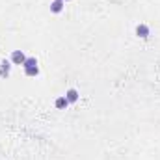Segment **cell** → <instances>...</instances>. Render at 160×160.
Here are the masks:
<instances>
[{"label":"cell","instance_id":"1","mask_svg":"<svg viewBox=\"0 0 160 160\" xmlns=\"http://www.w3.org/2000/svg\"><path fill=\"white\" fill-rule=\"evenodd\" d=\"M9 62H11L13 65H22V63L26 62V56H24L22 50H13L11 56H9Z\"/></svg>","mask_w":160,"mask_h":160},{"label":"cell","instance_id":"2","mask_svg":"<svg viewBox=\"0 0 160 160\" xmlns=\"http://www.w3.org/2000/svg\"><path fill=\"white\" fill-rule=\"evenodd\" d=\"M136 36H138V38H142V39H147V38L151 36V28H149L145 22H142V24H138V26H136Z\"/></svg>","mask_w":160,"mask_h":160},{"label":"cell","instance_id":"3","mask_svg":"<svg viewBox=\"0 0 160 160\" xmlns=\"http://www.w3.org/2000/svg\"><path fill=\"white\" fill-rule=\"evenodd\" d=\"M65 99L69 101V104H75V102H78L80 99V93L75 89V88H69L67 91H65Z\"/></svg>","mask_w":160,"mask_h":160},{"label":"cell","instance_id":"4","mask_svg":"<svg viewBox=\"0 0 160 160\" xmlns=\"http://www.w3.org/2000/svg\"><path fill=\"white\" fill-rule=\"evenodd\" d=\"M9 73H11V62H9V60H4V62L0 63V77H2V78H8Z\"/></svg>","mask_w":160,"mask_h":160},{"label":"cell","instance_id":"5","mask_svg":"<svg viewBox=\"0 0 160 160\" xmlns=\"http://www.w3.org/2000/svg\"><path fill=\"white\" fill-rule=\"evenodd\" d=\"M63 8H65V2H62V0H52L50 2V11L52 13H62Z\"/></svg>","mask_w":160,"mask_h":160},{"label":"cell","instance_id":"6","mask_svg":"<svg viewBox=\"0 0 160 160\" xmlns=\"http://www.w3.org/2000/svg\"><path fill=\"white\" fill-rule=\"evenodd\" d=\"M54 106H56L58 110H65V108L69 106V101L65 99V95H62V97H58V99L54 101Z\"/></svg>","mask_w":160,"mask_h":160},{"label":"cell","instance_id":"7","mask_svg":"<svg viewBox=\"0 0 160 160\" xmlns=\"http://www.w3.org/2000/svg\"><path fill=\"white\" fill-rule=\"evenodd\" d=\"M22 67H24V69H32V67H38V60H36L34 56H30V58H26V62L22 63Z\"/></svg>","mask_w":160,"mask_h":160},{"label":"cell","instance_id":"8","mask_svg":"<svg viewBox=\"0 0 160 160\" xmlns=\"http://www.w3.org/2000/svg\"><path fill=\"white\" fill-rule=\"evenodd\" d=\"M26 77H38L39 75V67H32V69H24Z\"/></svg>","mask_w":160,"mask_h":160},{"label":"cell","instance_id":"9","mask_svg":"<svg viewBox=\"0 0 160 160\" xmlns=\"http://www.w3.org/2000/svg\"><path fill=\"white\" fill-rule=\"evenodd\" d=\"M65 2H71V0H65Z\"/></svg>","mask_w":160,"mask_h":160},{"label":"cell","instance_id":"10","mask_svg":"<svg viewBox=\"0 0 160 160\" xmlns=\"http://www.w3.org/2000/svg\"><path fill=\"white\" fill-rule=\"evenodd\" d=\"M62 2H65V0H62Z\"/></svg>","mask_w":160,"mask_h":160}]
</instances>
